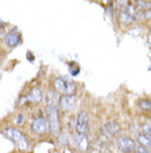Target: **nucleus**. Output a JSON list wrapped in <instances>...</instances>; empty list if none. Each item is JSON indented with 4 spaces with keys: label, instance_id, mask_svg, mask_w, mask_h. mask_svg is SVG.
Returning a JSON list of instances; mask_svg holds the SVG:
<instances>
[{
    "label": "nucleus",
    "instance_id": "obj_1",
    "mask_svg": "<svg viewBox=\"0 0 151 153\" xmlns=\"http://www.w3.org/2000/svg\"><path fill=\"white\" fill-rule=\"evenodd\" d=\"M4 134L8 139H10L19 150H21V151L29 150V141L26 140V135L21 131L13 129V128H8L4 131Z\"/></svg>",
    "mask_w": 151,
    "mask_h": 153
},
{
    "label": "nucleus",
    "instance_id": "obj_2",
    "mask_svg": "<svg viewBox=\"0 0 151 153\" xmlns=\"http://www.w3.org/2000/svg\"><path fill=\"white\" fill-rule=\"evenodd\" d=\"M54 88L62 96H74L76 85L67 76H59L54 80Z\"/></svg>",
    "mask_w": 151,
    "mask_h": 153
},
{
    "label": "nucleus",
    "instance_id": "obj_3",
    "mask_svg": "<svg viewBox=\"0 0 151 153\" xmlns=\"http://www.w3.org/2000/svg\"><path fill=\"white\" fill-rule=\"evenodd\" d=\"M117 146L122 153H131L136 150V141L129 137H119L117 139Z\"/></svg>",
    "mask_w": 151,
    "mask_h": 153
},
{
    "label": "nucleus",
    "instance_id": "obj_4",
    "mask_svg": "<svg viewBox=\"0 0 151 153\" xmlns=\"http://www.w3.org/2000/svg\"><path fill=\"white\" fill-rule=\"evenodd\" d=\"M89 123V118H88V114H87L85 111H81L77 114V118H76V123H75V128L77 133H82V134H86L88 132V124Z\"/></svg>",
    "mask_w": 151,
    "mask_h": 153
},
{
    "label": "nucleus",
    "instance_id": "obj_5",
    "mask_svg": "<svg viewBox=\"0 0 151 153\" xmlns=\"http://www.w3.org/2000/svg\"><path fill=\"white\" fill-rule=\"evenodd\" d=\"M31 128H32V131L37 134H44L50 129L48 120L45 118H43V117H39V118L35 119L32 122V126Z\"/></svg>",
    "mask_w": 151,
    "mask_h": 153
},
{
    "label": "nucleus",
    "instance_id": "obj_6",
    "mask_svg": "<svg viewBox=\"0 0 151 153\" xmlns=\"http://www.w3.org/2000/svg\"><path fill=\"white\" fill-rule=\"evenodd\" d=\"M119 131H120V126L115 121H110V122L105 123L102 126V129H100L102 134L104 137H107V138H113L115 135H117L119 133Z\"/></svg>",
    "mask_w": 151,
    "mask_h": 153
},
{
    "label": "nucleus",
    "instance_id": "obj_7",
    "mask_svg": "<svg viewBox=\"0 0 151 153\" xmlns=\"http://www.w3.org/2000/svg\"><path fill=\"white\" fill-rule=\"evenodd\" d=\"M60 108L64 112H70L74 110L76 107L75 96H62L60 98Z\"/></svg>",
    "mask_w": 151,
    "mask_h": 153
},
{
    "label": "nucleus",
    "instance_id": "obj_8",
    "mask_svg": "<svg viewBox=\"0 0 151 153\" xmlns=\"http://www.w3.org/2000/svg\"><path fill=\"white\" fill-rule=\"evenodd\" d=\"M49 109V126L53 132L60 130V121H59V112L57 108H48Z\"/></svg>",
    "mask_w": 151,
    "mask_h": 153
},
{
    "label": "nucleus",
    "instance_id": "obj_9",
    "mask_svg": "<svg viewBox=\"0 0 151 153\" xmlns=\"http://www.w3.org/2000/svg\"><path fill=\"white\" fill-rule=\"evenodd\" d=\"M74 144L77 148V150L82 152H86L89 148V140L86 134L76 133L74 135Z\"/></svg>",
    "mask_w": 151,
    "mask_h": 153
},
{
    "label": "nucleus",
    "instance_id": "obj_10",
    "mask_svg": "<svg viewBox=\"0 0 151 153\" xmlns=\"http://www.w3.org/2000/svg\"><path fill=\"white\" fill-rule=\"evenodd\" d=\"M4 42H6L9 47H15L19 45L20 37H19V33L17 32L15 29L11 30L9 33H7V35L4 36Z\"/></svg>",
    "mask_w": 151,
    "mask_h": 153
},
{
    "label": "nucleus",
    "instance_id": "obj_11",
    "mask_svg": "<svg viewBox=\"0 0 151 153\" xmlns=\"http://www.w3.org/2000/svg\"><path fill=\"white\" fill-rule=\"evenodd\" d=\"M42 92L39 88H33L30 91V93L26 97V99L30 102H33V103H40L42 101Z\"/></svg>",
    "mask_w": 151,
    "mask_h": 153
},
{
    "label": "nucleus",
    "instance_id": "obj_12",
    "mask_svg": "<svg viewBox=\"0 0 151 153\" xmlns=\"http://www.w3.org/2000/svg\"><path fill=\"white\" fill-rule=\"evenodd\" d=\"M59 102H60V97L56 92L49 91L46 93V105H48V108H57Z\"/></svg>",
    "mask_w": 151,
    "mask_h": 153
},
{
    "label": "nucleus",
    "instance_id": "obj_13",
    "mask_svg": "<svg viewBox=\"0 0 151 153\" xmlns=\"http://www.w3.org/2000/svg\"><path fill=\"white\" fill-rule=\"evenodd\" d=\"M119 21H121L122 23H131L133 21H136V20L132 18L131 16L127 13L126 11H120L119 12Z\"/></svg>",
    "mask_w": 151,
    "mask_h": 153
},
{
    "label": "nucleus",
    "instance_id": "obj_14",
    "mask_svg": "<svg viewBox=\"0 0 151 153\" xmlns=\"http://www.w3.org/2000/svg\"><path fill=\"white\" fill-rule=\"evenodd\" d=\"M138 140H139L140 144H141V146H144V148H146V149H151V141L149 140V139L144 135V134H139L138 135Z\"/></svg>",
    "mask_w": 151,
    "mask_h": 153
},
{
    "label": "nucleus",
    "instance_id": "obj_15",
    "mask_svg": "<svg viewBox=\"0 0 151 153\" xmlns=\"http://www.w3.org/2000/svg\"><path fill=\"white\" fill-rule=\"evenodd\" d=\"M142 134H144L149 140L151 141V120L142 124Z\"/></svg>",
    "mask_w": 151,
    "mask_h": 153
},
{
    "label": "nucleus",
    "instance_id": "obj_16",
    "mask_svg": "<svg viewBox=\"0 0 151 153\" xmlns=\"http://www.w3.org/2000/svg\"><path fill=\"white\" fill-rule=\"evenodd\" d=\"M135 7L139 11L141 9H151V1H135Z\"/></svg>",
    "mask_w": 151,
    "mask_h": 153
},
{
    "label": "nucleus",
    "instance_id": "obj_17",
    "mask_svg": "<svg viewBox=\"0 0 151 153\" xmlns=\"http://www.w3.org/2000/svg\"><path fill=\"white\" fill-rule=\"evenodd\" d=\"M139 107L141 108V110H144V111L150 112L151 111V101L150 100H146V99L140 100Z\"/></svg>",
    "mask_w": 151,
    "mask_h": 153
},
{
    "label": "nucleus",
    "instance_id": "obj_18",
    "mask_svg": "<svg viewBox=\"0 0 151 153\" xmlns=\"http://www.w3.org/2000/svg\"><path fill=\"white\" fill-rule=\"evenodd\" d=\"M135 153H151L150 150L146 149V148H144V146H139L138 148H136V150H135Z\"/></svg>",
    "mask_w": 151,
    "mask_h": 153
},
{
    "label": "nucleus",
    "instance_id": "obj_19",
    "mask_svg": "<svg viewBox=\"0 0 151 153\" xmlns=\"http://www.w3.org/2000/svg\"><path fill=\"white\" fill-rule=\"evenodd\" d=\"M17 123H18V124H22L23 123V115L22 114L18 115V118H17Z\"/></svg>",
    "mask_w": 151,
    "mask_h": 153
},
{
    "label": "nucleus",
    "instance_id": "obj_20",
    "mask_svg": "<svg viewBox=\"0 0 151 153\" xmlns=\"http://www.w3.org/2000/svg\"><path fill=\"white\" fill-rule=\"evenodd\" d=\"M144 18H146V19L151 20V10H148V11L144 13Z\"/></svg>",
    "mask_w": 151,
    "mask_h": 153
},
{
    "label": "nucleus",
    "instance_id": "obj_21",
    "mask_svg": "<svg viewBox=\"0 0 151 153\" xmlns=\"http://www.w3.org/2000/svg\"><path fill=\"white\" fill-rule=\"evenodd\" d=\"M33 56H32V53H31V52H28V53H26V58H28V59H29V60H30V61H33Z\"/></svg>",
    "mask_w": 151,
    "mask_h": 153
},
{
    "label": "nucleus",
    "instance_id": "obj_22",
    "mask_svg": "<svg viewBox=\"0 0 151 153\" xmlns=\"http://www.w3.org/2000/svg\"><path fill=\"white\" fill-rule=\"evenodd\" d=\"M2 28H4V22H2V21H0V30H1Z\"/></svg>",
    "mask_w": 151,
    "mask_h": 153
},
{
    "label": "nucleus",
    "instance_id": "obj_23",
    "mask_svg": "<svg viewBox=\"0 0 151 153\" xmlns=\"http://www.w3.org/2000/svg\"><path fill=\"white\" fill-rule=\"evenodd\" d=\"M150 32H151V31H150Z\"/></svg>",
    "mask_w": 151,
    "mask_h": 153
}]
</instances>
